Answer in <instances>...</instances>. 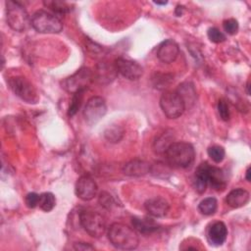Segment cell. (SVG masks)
Returning a JSON list of instances; mask_svg holds the SVG:
<instances>
[{"label":"cell","mask_w":251,"mask_h":251,"mask_svg":"<svg viewBox=\"0 0 251 251\" xmlns=\"http://www.w3.org/2000/svg\"><path fill=\"white\" fill-rule=\"evenodd\" d=\"M108 238L113 246L122 250L135 249L139 243V238L134 228L122 223H114L110 226Z\"/></svg>","instance_id":"cell-1"},{"label":"cell","mask_w":251,"mask_h":251,"mask_svg":"<svg viewBox=\"0 0 251 251\" xmlns=\"http://www.w3.org/2000/svg\"><path fill=\"white\" fill-rule=\"evenodd\" d=\"M165 156L171 167L185 169L192 165L195 158V151L190 143L177 141L170 144L165 152Z\"/></svg>","instance_id":"cell-2"},{"label":"cell","mask_w":251,"mask_h":251,"mask_svg":"<svg viewBox=\"0 0 251 251\" xmlns=\"http://www.w3.org/2000/svg\"><path fill=\"white\" fill-rule=\"evenodd\" d=\"M6 4V20L9 26L16 31H24L30 24L28 14L18 1L8 0Z\"/></svg>","instance_id":"cell-3"},{"label":"cell","mask_w":251,"mask_h":251,"mask_svg":"<svg viewBox=\"0 0 251 251\" xmlns=\"http://www.w3.org/2000/svg\"><path fill=\"white\" fill-rule=\"evenodd\" d=\"M93 80V72L89 68H81L71 76L65 78L62 81V87L71 94L85 92V90L88 89Z\"/></svg>","instance_id":"cell-4"},{"label":"cell","mask_w":251,"mask_h":251,"mask_svg":"<svg viewBox=\"0 0 251 251\" xmlns=\"http://www.w3.org/2000/svg\"><path fill=\"white\" fill-rule=\"evenodd\" d=\"M31 26L40 33H59L63 29V24L55 15L39 10L30 19Z\"/></svg>","instance_id":"cell-5"},{"label":"cell","mask_w":251,"mask_h":251,"mask_svg":"<svg viewBox=\"0 0 251 251\" xmlns=\"http://www.w3.org/2000/svg\"><path fill=\"white\" fill-rule=\"evenodd\" d=\"M79 223L83 229L91 236L98 238L106 230V222L104 217L96 211L85 209L79 213Z\"/></svg>","instance_id":"cell-6"},{"label":"cell","mask_w":251,"mask_h":251,"mask_svg":"<svg viewBox=\"0 0 251 251\" xmlns=\"http://www.w3.org/2000/svg\"><path fill=\"white\" fill-rule=\"evenodd\" d=\"M160 107L168 119H176L185 110V104L176 91H165L160 98Z\"/></svg>","instance_id":"cell-7"},{"label":"cell","mask_w":251,"mask_h":251,"mask_svg":"<svg viewBox=\"0 0 251 251\" xmlns=\"http://www.w3.org/2000/svg\"><path fill=\"white\" fill-rule=\"evenodd\" d=\"M10 89L22 100L27 103H36L38 95L34 86L24 76H12L8 79Z\"/></svg>","instance_id":"cell-8"},{"label":"cell","mask_w":251,"mask_h":251,"mask_svg":"<svg viewBox=\"0 0 251 251\" xmlns=\"http://www.w3.org/2000/svg\"><path fill=\"white\" fill-rule=\"evenodd\" d=\"M107 112V105L105 99L100 96H93L89 98L83 109V118L88 125H95Z\"/></svg>","instance_id":"cell-9"},{"label":"cell","mask_w":251,"mask_h":251,"mask_svg":"<svg viewBox=\"0 0 251 251\" xmlns=\"http://www.w3.org/2000/svg\"><path fill=\"white\" fill-rule=\"evenodd\" d=\"M114 66L117 73L129 80H136L143 75L142 67L129 59L118 58L115 60Z\"/></svg>","instance_id":"cell-10"},{"label":"cell","mask_w":251,"mask_h":251,"mask_svg":"<svg viewBox=\"0 0 251 251\" xmlns=\"http://www.w3.org/2000/svg\"><path fill=\"white\" fill-rule=\"evenodd\" d=\"M98 186L91 176L84 175L77 178L75 182V194L79 199L89 201L96 196Z\"/></svg>","instance_id":"cell-11"},{"label":"cell","mask_w":251,"mask_h":251,"mask_svg":"<svg viewBox=\"0 0 251 251\" xmlns=\"http://www.w3.org/2000/svg\"><path fill=\"white\" fill-rule=\"evenodd\" d=\"M178 53H179L178 45L176 41L172 39H167L163 41L158 46V49H157L158 59L165 64L173 63L178 56Z\"/></svg>","instance_id":"cell-12"},{"label":"cell","mask_w":251,"mask_h":251,"mask_svg":"<svg viewBox=\"0 0 251 251\" xmlns=\"http://www.w3.org/2000/svg\"><path fill=\"white\" fill-rule=\"evenodd\" d=\"M144 207L148 214L155 218L165 217L170 210L169 202L162 197H153L148 199L145 202Z\"/></svg>","instance_id":"cell-13"},{"label":"cell","mask_w":251,"mask_h":251,"mask_svg":"<svg viewBox=\"0 0 251 251\" xmlns=\"http://www.w3.org/2000/svg\"><path fill=\"white\" fill-rule=\"evenodd\" d=\"M227 236V228L223 222L214 223L208 229L207 238L210 244L214 246L222 245Z\"/></svg>","instance_id":"cell-14"},{"label":"cell","mask_w":251,"mask_h":251,"mask_svg":"<svg viewBox=\"0 0 251 251\" xmlns=\"http://www.w3.org/2000/svg\"><path fill=\"white\" fill-rule=\"evenodd\" d=\"M207 175H208V184L212 188L218 191L226 188V179L222 169L208 165Z\"/></svg>","instance_id":"cell-15"},{"label":"cell","mask_w":251,"mask_h":251,"mask_svg":"<svg viewBox=\"0 0 251 251\" xmlns=\"http://www.w3.org/2000/svg\"><path fill=\"white\" fill-rule=\"evenodd\" d=\"M150 171V165L141 160H132L123 167V173L129 176H141L148 174Z\"/></svg>","instance_id":"cell-16"},{"label":"cell","mask_w":251,"mask_h":251,"mask_svg":"<svg viewBox=\"0 0 251 251\" xmlns=\"http://www.w3.org/2000/svg\"><path fill=\"white\" fill-rule=\"evenodd\" d=\"M249 201V192L243 188L232 189L226 197V204L231 208H240Z\"/></svg>","instance_id":"cell-17"},{"label":"cell","mask_w":251,"mask_h":251,"mask_svg":"<svg viewBox=\"0 0 251 251\" xmlns=\"http://www.w3.org/2000/svg\"><path fill=\"white\" fill-rule=\"evenodd\" d=\"M176 92L182 98L185 108L190 107L195 103L196 100V90L191 82H182L178 85Z\"/></svg>","instance_id":"cell-18"},{"label":"cell","mask_w":251,"mask_h":251,"mask_svg":"<svg viewBox=\"0 0 251 251\" xmlns=\"http://www.w3.org/2000/svg\"><path fill=\"white\" fill-rule=\"evenodd\" d=\"M131 223L134 229L142 234H150L159 228L157 223H155L152 219L132 218Z\"/></svg>","instance_id":"cell-19"},{"label":"cell","mask_w":251,"mask_h":251,"mask_svg":"<svg viewBox=\"0 0 251 251\" xmlns=\"http://www.w3.org/2000/svg\"><path fill=\"white\" fill-rule=\"evenodd\" d=\"M208 163L204 162L198 166L195 172V189L198 193L205 192L207 186H208V175H207V169H208Z\"/></svg>","instance_id":"cell-20"},{"label":"cell","mask_w":251,"mask_h":251,"mask_svg":"<svg viewBox=\"0 0 251 251\" xmlns=\"http://www.w3.org/2000/svg\"><path fill=\"white\" fill-rule=\"evenodd\" d=\"M44 6L50 9L52 12L56 14H67L73 11V4L68 3L66 1L60 0H47L43 2Z\"/></svg>","instance_id":"cell-21"},{"label":"cell","mask_w":251,"mask_h":251,"mask_svg":"<svg viewBox=\"0 0 251 251\" xmlns=\"http://www.w3.org/2000/svg\"><path fill=\"white\" fill-rule=\"evenodd\" d=\"M116 69L115 66H109L106 63H100L97 67L96 75H97V79L100 80L101 82H109L111 79H113L116 75Z\"/></svg>","instance_id":"cell-22"},{"label":"cell","mask_w":251,"mask_h":251,"mask_svg":"<svg viewBox=\"0 0 251 251\" xmlns=\"http://www.w3.org/2000/svg\"><path fill=\"white\" fill-rule=\"evenodd\" d=\"M217 208H218V201L215 197H207L203 199L198 205V209L200 213L206 216L213 215L217 211Z\"/></svg>","instance_id":"cell-23"},{"label":"cell","mask_w":251,"mask_h":251,"mask_svg":"<svg viewBox=\"0 0 251 251\" xmlns=\"http://www.w3.org/2000/svg\"><path fill=\"white\" fill-rule=\"evenodd\" d=\"M56 205V198L51 192H44L39 196L38 206L44 212H50Z\"/></svg>","instance_id":"cell-24"},{"label":"cell","mask_w":251,"mask_h":251,"mask_svg":"<svg viewBox=\"0 0 251 251\" xmlns=\"http://www.w3.org/2000/svg\"><path fill=\"white\" fill-rule=\"evenodd\" d=\"M173 81V75L168 74H155L152 77V82L154 87L158 89H164L168 87Z\"/></svg>","instance_id":"cell-25"},{"label":"cell","mask_w":251,"mask_h":251,"mask_svg":"<svg viewBox=\"0 0 251 251\" xmlns=\"http://www.w3.org/2000/svg\"><path fill=\"white\" fill-rule=\"evenodd\" d=\"M208 155L215 163H221L225 159V149L220 145H213L208 148Z\"/></svg>","instance_id":"cell-26"},{"label":"cell","mask_w":251,"mask_h":251,"mask_svg":"<svg viewBox=\"0 0 251 251\" xmlns=\"http://www.w3.org/2000/svg\"><path fill=\"white\" fill-rule=\"evenodd\" d=\"M172 140V137L168 136V133H164L162 134L159 138H157V140L154 143V149L156 152L158 153H165L167 148L170 146L171 143L170 142Z\"/></svg>","instance_id":"cell-27"},{"label":"cell","mask_w":251,"mask_h":251,"mask_svg":"<svg viewBox=\"0 0 251 251\" xmlns=\"http://www.w3.org/2000/svg\"><path fill=\"white\" fill-rule=\"evenodd\" d=\"M83 93L84 92H77V93L73 94V99H72V102H71V105H70L69 111H68V115L70 117L75 115L76 112L79 110L81 103H82Z\"/></svg>","instance_id":"cell-28"},{"label":"cell","mask_w":251,"mask_h":251,"mask_svg":"<svg viewBox=\"0 0 251 251\" xmlns=\"http://www.w3.org/2000/svg\"><path fill=\"white\" fill-rule=\"evenodd\" d=\"M209 39L214 43H221L226 40L225 34L217 27H210L207 31Z\"/></svg>","instance_id":"cell-29"},{"label":"cell","mask_w":251,"mask_h":251,"mask_svg":"<svg viewBox=\"0 0 251 251\" xmlns=\"http://www.w3.org/2000/svg\"><path fill=\"white\" fill-rule=\"evenodd\" d=\"M223 27L227 34L233 35L238 31V22L235 19H227L224 21Z\"/></svg>","instance_id":"cell-30"},{"label":"cell","mask_w":251,"mask_h":251,"mask_svg":"<svg viewBox=\"0 0 251 251\" xmlns=\"http://www.w3.org/2000/svg\"><path fill=\"white\" fill-rule=\"evenodd\" d=\"M218 112L222 120L228 121L230 114H229V108L228 104L225 99H220L218 102Z\"/></svg>","instance_id":"cell-31"},{"label":"cell","mask_w":251,"mask_h":251,"mask_svg":"<svg viewBox=\"0 0 251 251\" xmlns=\"http://www.w3.org/2000/svg\"><path fill=\"white\" fill-rule=\"evenodd\" d=\"M123 134H124V131H123L122 129L119 130V127H112V128H109V129L105 132L106 137H107L109 140L113 141V142L119 141V140L122 138Z\"/></svg>","instance_id":"cell-32"},{"label":"cell","mask_w":251,"mask_h":251,"mask_svg":"<svg viewBox=\"0 0 251 251\" xmlns=\"http://www.w3.org/2000/svg\"><path fill=\"white\" fill-rule=\"evenodd\" d=\"M39 196L37 193L35 192H29L26 194L25 198V204L28 208H34L38 205V202H39Z\"/></svg>","instance_id":"cell-33"},{"label":"cell","mask_w":251,"mask_h":251,"mask_svg":"<svg viewBox=\"0 0 251 251\" xmlns=\"http://www.w3.org/2000/svg\"><path fill=\"white\" fill-rule=\"evenodd\" d=\"M74 248L75 250H93L94 249L93 246H91L90 244L85 243V242H76V243H75Z\"/></svg>","instance_id":"cell-34"},{"label":"cell","mask_w":251,"mask_h":251,"mask_svg":"<svg viewBox=\"0 0 251 251\" xmlns=\"http://www.w3.org/2000/svg\"><path fill=\"white\" fill-rule=\"evenodd\" d=\"M246 179H247V181H250V168L249 167L247 168V171H246Z\"/></svg>","instance_id":"cell-35"},{"label":"cell","mask_w":251,"mask_h":251,"mask_svg":"<svg viewBox=\"0 0 251 251\" xmlns=\"http://www.w3.org/2000/svg\"><path fill=\"white\" fill-rule=\"evenodd\" d=\"M246 87H247V94L249 95V94H250V91H249V87H250V85H249V81L247 82V85H246Z\"/></svg>","instance_id":"cell-36"},{"label":"cell","mask_w":251,"mask_h":251,"mask_svg":"<svg viewBox=\"0 0 251 251\" xmlns=\"http://www.w3.org/2000/svg\"><path fill=\"white\" fill-rule=\"evenodd\" d=\"M155 4H158V5H165L167 4V2H154Z\"/></svg>","instance_id":"cell-37"}]
</instances>
